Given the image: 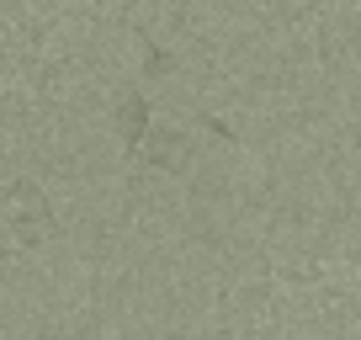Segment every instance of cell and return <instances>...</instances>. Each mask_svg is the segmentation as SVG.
<instances>
[{"label": "cell", "mask_w": 361, "mask_h": 340, "mask_svg": "<svg viewBox=\"0 0 361 340\" xmlns=\"http://www.w3.org/2000/svg\"><path fill=\"white\" fill-rule=\"evenodd\" d=\"M138 133H144V102H128V144H138Z\"/></svg>", "instance_id": "6da1fadb"}]
</instances>
